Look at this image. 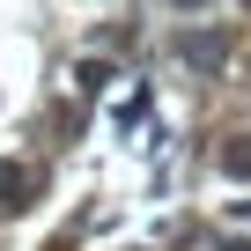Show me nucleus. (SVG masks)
Segmentation results:
<instances>
[{"instance_id":"f257e3e1","label":"nucleus","mask_w":251,"mask_h":251,"mask_svg":"<svg viewBox=\"0 0 251 251\" xmlns=\"http://www.w3.org/2000/svg\"><path fill=\"white\" fill-rule=\"evenodd\" d=\"M177 52H185V67H200V74H214V67L229 59V37H222V30H207V37H185Z\"/></svg>"},{"instance_id":"f03ea898","label":"nucleus","mask_w":251,"mask_h":251,"mask_svg":"<svg viewBox=\"0 0 251 251\" xmlns=\"http://www.w3.org/2000/svg\"><path fill=\"white\" fill-rule=\"evenodd\" d=\"M23 192H30V170H23V163H0V214L23 207Z\"/></svg>"},{"instance_id":"7ed1b4c3","label":"nucleus","mask_w":251,"mask_h":251,"mask_svg":"<svg viewBox=\"0 0 251 251\" xmlns=\"http://www.w3.org/2000/svg\"><path fill=\"white\" fill-rule=\"evenodd\" d=\"M222 170H229V177H251V141H229V148H222Z\"/></svg>"},{"instance_id":"20e7f679","label":"nucleus","mask_w":251,"mask_h":251,"mask_svg":"<svg viewBox=\"0 0 251 251\" xmlns=\"http://www.w3.org/2000/svg\"><path fill=\"white\" fill-rule=\"evenodd\" d=\"M141 118H148V89H133V96L118 103V126H141Z\"/></svg>"},{"instance_id":"39448f33","label":"nucleus","mask_w":251,"mask_h":251,"mask_svg":"<svg viewBox=\"0 0 251 251\" xmlns=\"http://www.w3.org/2000/svg\"><path fill=\"white\" fill-rule=\"evenodd\" d=\"M74 81H81V89H103V81H111V67H103V59H81V67H74Z\"/></svg>"},{"instance_id":"423d86ee","label":"nucleus","mask_w":251,"mask_h":251,"mask_svg":"<svg viewBox=\"0 0 251 251\" xmlns=\"http://www.w3.org/2000/svg\"><path fill=\"white\" fill-rule=\"evenodd\" d=\"M177 8H207V0H177Z\"/></svg>"},{"instance_id":"0eeeda50","label":"nucleus","mask_w":251,"mask_h":251,"mask_svg":"<svg viewBox=\"0 0 251 251\" xmlns=\"http://www.w3.org/2000/svg\"><path fill=\"white\" fill-rule=\"evenodd\" d=\"M229 251H251V244H229Z\"/></svg>"}]
</instances>
